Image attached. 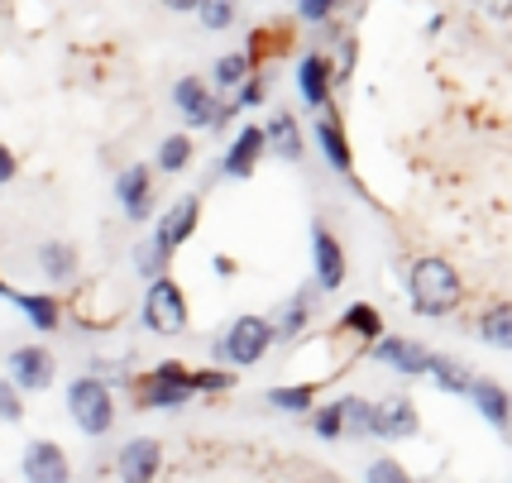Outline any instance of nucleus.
I'll return each instance as SVG.
<instances>
[{
  "mask_svg": "<svg viewBox=\"0 0 512 483\" xmlns=\"http://www.w3.org/2000/svg\"><path fill=\"white\" fill-rule=\"evenodd\" d=\"M407 297H412L417 316H431V321H436V316H450V311L465 302V283H460V273H455L450 259L426 254V259H417L412 273H407Z\"/></svg>",
  "mask_w": 512,
  "mask_h": 483,
  "instance_id": "obj_1",
  "label": "nucleus"
},
{
  "mask_svg": "<svg viewBox=\"0 0 512 483\" xmlns=\"http://www.w3.org/2000/svg\"><path fill=\"white\" fill-rule=\"evenodd\" d=\"M67 417L77 421L82 436H106L115 426V397H111V383L96 374H82L72 378L67 388Z\"/></svg>",
  "mask_w": 512,
  "mask_h": 483,
  "instance_id": "obj_2",
  "label": "nucleus"
},
{
  "mask_svg": "<svg viewBox=\"0 0 512 483\" xmlns=\"http://www.w3.org/2000/svg\"><path fill=\"white\" fill-rule=\"evenodd\" d=\"M268 350H273L268 316H235V321L225 326L221 345H216V354H221L225 364H235V369H254Z\"/></svg>",
  "mask_w": 512,
  "mask_h": 483,
  "instance_id": "obj_3",
  "label": "nucleus"
},
{
  "mask_svg": "<svg viewBox=\"0 0 512 483\" xmlns=\"http://www.w3.org/2000/svg\"><path fill=\"white\" fill-rule=\"evenodd\" d=\"M187 297H182V287L173 278H154L149 292H144V326L163 335V340H178L182 330H187Z\"/></svg>",
  "mask_w": 512,
  "mask_h": 483,
  "instance_id": "obj_4",
  "label": "nucleus"
},
{
  "mask_svg": "<svg viewBox=\"0 0 512 483\" xmlns=\"http://www.w3.org/2000/svg\"><path fill=\"white\" fill-rule=\"evenodd\" d=\"M192 397H197V388H192V374L182 369L178 359L158 364L154 374L139 383V402H144V407H154V412H173V407H187Z\"/></svg>",
  "mask_w": 512,
  "mask_h": 483,
  "instance_id": "obj_5",
  "label": "nucleus"
},
{
  "mask_svg": "<svg viewBox=\"0 0 512 483\" xmlns=\"http://www.w3.org/2000/svg\"><path fill=\"white\" fill-rule=\"evenodd\" d=\"M173 106H178L192 125H201V130H221L225 120H230L225 106L211 96V87H206L201 77H182L178 87H173Z\"/></svg>",
  "mask_w": 512,
  "mask_h": 483,
  "instance_id": "obj_6",
  "label": "nucleus"
},
{
  "mask_svg": "<svg viewBox=\"0 0 512 483\" xmlns=\"http://www.w3.org/2000/svg\"><path fill=\"white\" fill-rule=\"evenodd\" d=\"M115 474H120V483H154L163 474V445L154 436L125 440L115 455Z\"/></svg>",
  "mask_w": 512,
  "mask_h": 483,
  "instance_id": "obj_7",
  "label": "nucleus"
},
{
  "mask_svg": "<svg viewBox=\"0 0 512 483\" xmlns=\"http://www.w3.org/2000/svg\"><path fill=\"white\" fill-rule=\"evenodd\" d=\"M24 483H72V464L58 440H29L20 460Z\"/></svg>",
  "mask_w": 512,
  "mask_h": 483,
  "instance_id": "obj_8",
  "label": "nucleus"
},
{
  "mask_svg": "<svg viewBox=\"0 0 512 483\" xmlns=\"http://www.w3.org/2000/svg\"><path fill=\"white\" fill-rule=\"evenodd\" d=\"M53 374H58L53 350H44V345L10 350V383H15V393H44V388H53Z\"/></svg>",
  "mask_w": 512,
  "mask_h": 483,
  "instance_id": "obj_9",
  "label": "nucleus"
},
{
  "mask_svg": "<svg viewBox=\"0 0 512 483\" xmlns=\"http://www.w3.org/2000/svg\"><path fill=\"white\" fill-rule=\"evenodd\" d=\"M422 431V417H417V407H412V397L407 393H393L374 402V426H369V436L379 440H412Z\"/></svg>",
  "mask_w": 512,
  "mask_h": 483,
  "instance_id": "obj_10",
  "label": "nucleus"
},
{
  "mask_svg": "<svg viewBox=\"0 0 512 483\" xmlns=\"http://www.w3.org/2000/svg\"><path fill=\"white\" fill-rule=\"evenodd\" d=\"M369 354L379 364H388V369H398L402 378H422L426 364H431V350H426L422 340H407V335H379Z\"/></svg>",
  "mask_w": 512,
  "mask_h": 483,
  "instance_id": "obj_11",
  "label": "nucleus"
},
{
  "mask_svg": "<svg viewBox=\"0 0 512 483\" xmlns=\"http://www.w3.org/2000/svg\"><path fill=\"white\" fill-rule=\"evenodd\" d=\"M312 264H316V292H340L345 287V249L326 225L312 230Z\"/></svg>",
  "mask_w": 512,
  "mask_h": 483,
  "instance_id": "obj_12",
  "label": "nucleus"
},
{
  "mask_svg": "<svg viewBox=\"0 0 512 483\" xmlns=\"http://www.w3.org/2000/svg\"><path fill=\"white\" fill-rule=\"evenodd\" d=\"M115 197H120V211H125L134 225L154 216V182H149V168H144V163H130L125 173L115 177Z\"/></svg>",
  "mask_w": 512,
  "mask_h": 483,
  "instance_id": "obj_13",
  "label": "nucleus"
},
{
  "mask_svg": "<svg viewBox=\"0 0 512 483\" xmlns=\"http://www.w3.org/2000/svg\"><path fill=\"white\" fill-rule=\"evenodd\" d=\"M259 158H264V130H259V125H245V130L230 139V149H225L221 177H230V182H245V177L259 168Z\"/></svg>",
  "mask_w": 512,
  "mask_h": 483,
  "instance_id": "obj_14",
  "label": "nucleus"
},
{
  "mask_svg": "<svg viewBox=\"0 0 512 483\" xmlns=\"http://www.w3.org/2000/svg\"><path fill=\"white\" fill-rule=\"evenodd\" d=\"M197 220H201V197H182V201H173L168 206V216L158 220V235L154 240L173 254V249H182V244L197 235Z\"/></svg>",
  "mask_w": 512,
  "mask_h": 483,
  "instance_id": "obj_15",
  "label": "nucleus"
},
{
  "mask_svg": "<svg viewBox=\"0 0 512 483\" xmlns=\"http://www.w3.org/2000/svg\"><path fill=\"white\" fill-rule=\"evenodd\" d=\"M331 58L326 53H307L302 63H297V91H302V101L312 110H326L331 106Z\"/></svg>",
  "mask_w": 512,
  "mask_h": 483,
  "instance_id": "obj_16",
  "label": "nucleus"
},
{
  "mask_svg": "<svg viewBox=\"0 0 512 483\" xmlns=\"http://www.w3.org/2000/svg\"><path fill=\"white\" fill-rule=\"evenodd\" d=\"M312 302H316V287H302L288 307H278V316L268 321V330H273V345H278V340H297V335H302V326L312 321Z\"/></svg>",
  "mask_w": 512,
  "mask_h": 483,
  "instance_id": "obj_17",
  "label": "nucleus"
},
{
  "mask_svg": "<svg viewBox=\"0 0 512 483\" xmlns=\"http://www.w3.org/2000/svg\"><path fill=\"white\" fill-rule=\"evenodd\" d=\"M264 149L273 158H283V163H297V158H302V130H297V120H292L288 110L273 115L264 125Z\"/></svg>",
  "mask_w": 512,
  "mask_h": 483,
  "instance_id": "obj_18",
  "label": "nucleus"
},
{
  "mask_svg": "<svg viewBox=\"0 0 512 483\" xmlns=\"http://www.w3.org/2000/svg\"><path fill=\"white\" fill-rule=\"evenodd\" d=\"M465 397H474L479 417L489 421L493 431H508V388H498L493 378H474Z\"/></svg>",
  "mask_w": 512,
  "mask_h": 483,
  "instance_id": "obj_19",
  "label": "nucleus"
},
{
  "mask_svg": "<svg viewBox=\"0 0 512 483\" xmlns=\"http://www.w3.org/2000/svg\"><path fill=\"white\" fill-rule=\"evenodd\" d=\"M5 302H15V307L29 316V326L44 330V335L48 330H58V321H63V311H58V302H53L48 292H15V287H10V292H5Z\"/></svg>",
  "mask_w": 512,
  "mask_h": 483,
  "instance_id": "obj_20",
  "label": "nucleus"
},
{
  "mask_svg": "<svg viewBox=\"0 0 512 483\" xmlns=\"http://www.w3.org/2000/svg\"><path fill=\"white\" fill-rule=\"evenodd\" d=\"M316 144H321V154H326V163H331L335 173H350V139H345V130L335 125L331 110H321V120H316Z\"/></svg>",
  "mask_w": 512,
  "mask_h": 483,
  "instance_id": "obj_21",
  "label": "nucleus"
},
{
  "mask_svg": "<svg viewBox=\"0 0 512 483\" xmlns=\"http://www.w3.org/2000/svg\"><path fill=\"white\" fill-rule=\"evenodd\" d=\"M39 273H44L48 283H72L77 278V249L67 240L39 244Z\"/></svg>",
  "mask_w": 512,
  "mask_h": 483,
  "instance_id": "obj_22",
  "label": "nucleus"
},
{
  "mask_svg": "<svg viewBox=\"0 0 512 483\" xmlns=\"http://www.w3.org/2000/svg\"><path fill=\"white\" fill-rule=\"evenodd\" d=\"M426 378L441 388V393H469V383H474V374H469L460 359H450V354H431V364H426Z\"/></svg>",
  "mask_w": 512,
  "mask_h": 483,
  "instance_id": "obj_23",
  "label": "nucleus"
},
{
  "mask_svg": "<svg viewBox=\"0 0 512 483\" xmlns=\"http://www.w3.org/2000/svg\"><path fill=\"white\" fill-rule=\"evenodd\" d=\"M479 335L489 340L493 350H512V307L508 302H498L479 316Z\"/></svg>",
  "mask_w": 512,
  "mask_h": 483,
  "instance_id": "obj_24",
  "label": "nucleus"
},
{
  "mask_svg": "<svg viewBox=\"0 0 512 483\" xmlns=\"http://www.w3.org/2000/svg\"><path fill=\"white\" fill-rule=\"evenodd\" d=\"M340 330H350V335H359V340H379L383 335V316L369 302H355V307H345V316H340Z\"/></svg>",
  "mask_w": 512,
  "mask_h": 483,
  "instance_id": "obj_25",
  "label": "nucleus"
},
{
  "mask_svg": "<svg viewBox=\"0 0 512 483\" xmlns=\"http://www.w3.org/2000/svg\"><path fill=\"white\" fill-rule=\"evenodd\" d=\"M168 259H173V254H168V249H163L158 240H139V244H134V264H139V278H149V283H154V278H168Z\"/></svg>",
  "mask_w": 512,
  "mask_h": 483,
  "instance_id": "obj_26",
  "label": "nucleus"
},
{
  "mask_svg": "<svg viewBox=\"0 0 512 483\" xmlns=\"http://www.w3.org/2000/svg\"><path fill=\"white\" fill-rule=\"evenodd\" d=\"M264 402L278 407V412H312L316 393H312V383H292V388H268Z\"/></svg>",
  "mask_w": 512,
  "mask_h": 483,
  "instance_id": "obj_27",
  "label": "nucleus"
},
{
  "mask_svg": "<svg viewBox=\"0 0 512 483\" xmlns=\"http://www.w3.org/2000/svg\"><path fill=\"white\" fill-rule=\"evenodd\" d=\"M192 163V139L187 134H168L163 144H158V168L163 173H182Z\"/></svg>",
  "mask_w": 512,
  "mask_h": 483,
  "instance_id": "obj_28",
  "label": "nucleus"
},
{
  "mask_svg": "<svg viewBox=\"0 0 512 483\" xmlns=\"http://www.w3.org/2000/svg\"><path fill=\"white\" fill-rule=\"evenodd\" d=\"M340 421H345L350 436H369V426H374V402H364V397H340Z\"/></svg>",
  "mask_w": 512,
  "mask_h": 483,
  "instance_id": "obj_29",
  "label": "nucleus"
},
{
  "mask_svg": "<svg viewBox=\"0 0 512 483\" xmlns=\"http://www.w3.org/2000/svg\"><path fill=\"white\" fill-rule=\"evenodd\" d=\"M197 15L206 29H230L235 24V0H201Z\"/></svg>",
  "mask_w": 512,
  "mask_h": 483,
  "instance_id": "obj_30",
  "label": "nucleus"
},
{
  "mask_svg": "<svg viewBox=\"0 0 512 483\" xmlns=\"http://www.w3.org/2000/svg\"><path fill=\"white\" fill-rule=\"evenodd\" d=\"M312 431L321 440H340L345 436V421H340V402H331V407H316L312 412Z\"/></svg>",
  "mask_w": 512,
  "mask_h": 483,
  "instance_id": "obj_31",
  "label": "nucleus"
},
{
  "mask_svg": "<svg viewBox=\"0 0 512 483\" xmlns=\"http://www.w3.org/2000/svg\"><path fill=\"white\" fill-rule=\"evenodd\" d=\"M24 421V397L15 393L10 378H0V426H20Z\"/></svg>",
  "mask_w": 512,
  "mask_h": 483,
  "instance_id": "obj_32",
  "label": "nucleus"
},
{
  "mask_svg": "<svg viewBox=\"0 0 512 483\" xmlns=\"http://www.w3.org/2000/svg\"><path fill=\"white\" fill-rule=\"evenodd\" d=\"M364 483H417V479H412L398 460H374L369 464V474H364Z\"/></svg>",
  "mask_w": 512,
  "mask_h": 483,
  "instance_id": "obj_33",
  "label": "nucleus"
},
{
  "mask_svg": "<svg viewBox=\"0 0 512 483\" xmlns=\"http://www.w3.org/2000/svg\"><path fill=\"white\" fill-rule=\"evenodd\" d=\"M192 388L197 393H225V388H235V374L230 369H201V374H192Z\"/></svg>",
  "mask_w": 512,
  "mask_h": 483,
  "instance_id": "obj_34",
  "label": "nucleus"
},
{
  "mask_svg": "<svg viewBox=\"0 0 512 483\" xmlns=\"http://www.w3.org/2000/svg\"><path fill=\"white\" fill-rule=\"evenodd\" d=\"M335 5H340V0H297V20L321 24V20H331L335 15Z\"/></svg>",
  "mask_w": 512,
  "mask_h": 483,
  "instance_id": "obj_35",
  "label": "nucleus"
},
{
  "mask_svg": "<svg viewBox=\"0 0 512 483\" xmlns=\"http://www.w3.org/2000/svg\"><path fill=\"white\" fill-rule=\"evenodd\" d=\"M15 173H20V158L0 144V187H5V182H15Z\"/></svg>",
  "mask_w": 512,
  "mask_h": 483,
  "instance_id": "obj_36",
  "label": "nucleus"
},
{
  "mask_svg": "<svg viewBox=\"0 0 512 483\" xmlns=\"http://www.w3.org/2000/svg\"><path fill=\"white\" fill-rule=\"evenodd\" d=\"M216 273H221V278H230V273H235V259H225V254H216Z\"/></svg>",
  "mask_w": 512,
  "mask_h": 483,
  "instance_id": "obj_37",
  "label": "nucleus"
},
{
  "mask_svg": "<svg viewBox=\"0 0 512 483\" xmlns=\"http://www.w3.org/2000/svg\"><path fill=\"white\" fill-rule=\"evenodd\" d=\"M163 5H168V10H197L201 0H163Z\"/></svg>",
  "mask_w": 512,
  "mask_h": 483,
  "instance_id": "obj_38",
  "label": "nucleus"
},
{
  "mask_svg": "<svg viewBox=\"0 0 512 483\" xmlns=\"http://www.w3.org/2000/svg\"><path fill=\"white\" fill-rule=\"evenodd\" d=\"M312 483H340V479H331V474H316V479Z\"/></svg>",
  "mask_w": 512,
  "mask_h": 483,
  "instance_id": "obj_39",
  "label": "nucleus"
},
{
  "mask_svg": "<svg viewBox=\"0 0 512 483\" xmlns=\"http://www.w3.org/2000/svg\"><path fill=\"white\" fill-rule=\"evenodd\" d=\"M5 292H10V283H5V278H0V297H5Z\"/></svg>",
  "mask_w": 512,
  "mask_h": 483,
  "instance_id": "obj_40",
  "label": "nucleus"
},
{
  "mask_svg": "<svg viewBox=\"0 0 512 483\" xmlns=\"http://www.w3.org/2000/svg\"><path fill=\"white\" fill-rule=\"evenodd\" d=\"M0 5H5V0H0Z\"/></svg>",
  "mask_w": 512,
  "mask_h": 483,
  "instance_id": "obj_41",
  "label": "nucleus"
}]
</instances>
